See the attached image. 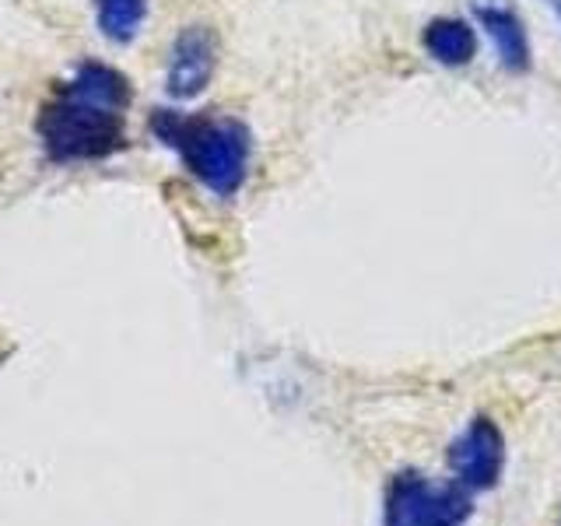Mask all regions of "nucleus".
<instances>
[{"instance_id":"1","label":"nucleus","mask_w":561,"mask_h":526,"mask_svg":"<svg viewBox=\"0 0 561 526\" xmlns=\"http://www.w3.org/2000/svg\"><path fill=\"white\" fill-rule=\"evenodd\" d=\"M127 105L130 81L116 67L81 64L39 116L46 155L60 165H75L119 151L127 140Z\"/></svg>"},{"instance_id":"6","label":"nucleus","mask_w":561,"mask_h":526,"mask_svg":"<svg viewBox=\"0 0 561 526\" xmlns=\"http://www.w3.org/2000/svg\"><path fill=\"white\" fill-rule=\"evenodd\" d=\"M470 8L473 18L484 25L488 39L495 43L502 67L513 70V75H526L534 64V53H530V35H526V25L516 14V8L505 4V0H473Z\"/></svg>"},{"instance_id":"7","label":"nucleus","mask_w":561,"mask_h":526,"mask_svg":"<svg viewBox=\"0 0 561 526\" xmlns=\"http://www.w3.org/2000/svg\"><path fill=\"white\" fill-rule=\"evenodd\" d=\"M421 46L425 53L443 67H467L478 57V32L467 22V18H432L421 32Z\"/></svg>"},{"instance_id":"9","label":"nucleus","mask_w":561,"mask_h":526,"mask_svg":"<svg viewBox=\"0 0 561 526\" xmlns=\"http://www.w3.org/2000/svg\"><path fill=\"white\" fill-rule=\"evenodd\" d=\"M551 4H554V11H558V18H561V0H551Z\"/></svg>"},{"instance_id":"2","label":"nucleus","mask_w":561,"mask_h":526,"mask_svg":"<svg viewBox=\"0 0 561 526\" xmlns=\"http://www.w3.org/2000/svg\"><path fill=\"white\" fill-rule=\"evenodd\" d=\"M151 134L180 155L183 165L218 197H236L250 175L253 137L242 119L154 110Z\"/></svg>"},{"instance_id":"4","label":"nucleus","mask_w":561,"mask_h":526,"mask_svg":"<svg viewBox=\"0 0 561 526\" xmlns=\"http://www.w3.org/2000/svg\"><path fill=\"white\" fill-rule=\"evenodd\" d=\"M449 467L463 488H495L505 467V438L491 418H473L449 446Z\"/></svg>"},{"instance_id":"8","label":"nucleus","mask_w":561,"mask_h":526,"mask_svg":"<svg viewBox=\"0 0 561 526\" xmlns=\"http://www.w3.org/2000/svg\"><path fill=\"white\" fill-rule=\"evenodd\" d=\"M95 14L105 39L130 43L148 18V0H95Z\"/></svg>"},{"instance_id":"3","label":"nucleus","mask_w":561,"mask_h":526,"mask_svg":"<svg viewBox=\"0 0 561 526\" xmlns=\"http://www.w3.org/2000/svg\"><path fill=\"white\" fill-rule=\"evenodd\" d=\"M473 502L463 484H428L421 473L403 470L386 491L382 526H463Z\"/></svg>"},{"instance_id":"5","label":"nucleus","mask_w":561,"mask_h":526,"mask_svg":"<svg viewBox=\"0 0 561 526\" xmlns=\"http://www.w3.org/2000/svg\"><path fill=\"white\" fill-rule=\"evenodd\" d=\"M218 64V39L207 25H186L175 35L172 53H169V70H165V92L172 99H197Z\"/></svg>"}]
</instances>
